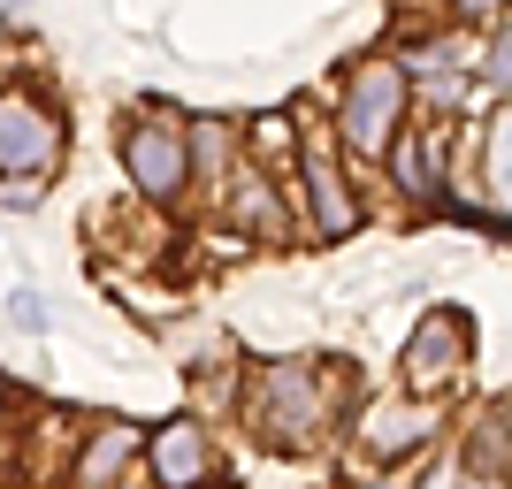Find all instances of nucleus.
Listing matches in <instances>:
<instances>
[{"label":"nucleus","instance_id":"9b49d317","mask_svg":"<svg viewBox=\"0 0 512 489\" xmlns=\"http://www.w3.org/2000/svg\"><path fill=\"white\" fill-rule=\"evenodd\" d=\"M497 428H505V405H490V413L474 421V467L490 459V482H505V436H497Z\"/></svg>","mask_w":512,"mask_h":489},{"label":"nucleus","instance_id":"ddd939ff","mask_svg":"<svg viewBox=\"0 0 512 489\" xmlns=\"http://www.w3.org/2000/svg\"><path fill=\"white\" fill-rule=\"evenodd\" d=\"M8 314H16V329H46V306H39L31 291H16V298H8Z\"/></svg>","mask_w":512,"mask_h":489},{"label":"nucleus","instance_id":"0eeeda50","mask_svg":"<svg viewBox=\"0 0 512 489\" xmlns=\"http://www.w3.org/2000/svg\"><path fill=\"white\" fill-rule=\"evenodd\" d=\"M428 428H436V413H428L421 398H383V405H367L360 444L375 451V459H406V451L428 444Z\"/></svg>","mask_w":512,"mask_h":489},{"label":"nucleus","instance_id":"2eb2a0df","mask_svg":"<svg viewBox=\"0 0 512 489\" xmlns=\"http://www.w3.org/2000/svg\"><path fill=\"white\" fill-rule=\"evenodd\" d=\"M436 489H505V482H436Z\"/></svg>","mask_w":512,"mask_h":489},{"label":"nucleus","instance_id":"4468645a","mask_svg":"<svg viewBox=\"0 0 512 489\" xmlns=\"http://www.w3.org/2000/svg\"><path fill=\"white\" fill-rule=\"evenodd\" d=\"M451 16H497V0H451Z\"/></svg>","mask_w":512,"mask_h":489},{"label":"nucleus","instance_id":"39448f33","mask_svg":"<svg viewBox=\"0 0 512 489\" xmlns=\"http://www.w3.org/2000/svg\"><path fill=\"white\" fill-rule=\"evenodd\" d=\"M467 314H428L421 329H413V344H406V383H413V398H428V390H444L459 367H467Z\"/></svg>","mask_w":512,"mask_h":489},{"label":"nucleus","instance_id":"f8f14e48","mask_svg":"<svg viewBox=\"0 0 512 489\" xmlns=\"http://www.w3.org/2000/svg\"><path fill=\"white\" fill-rule=\"evenodd\" d=\"M222 153H230V130H222V123H199V169H207L214 184H222Z\"/></svg>","mask_w":512,"mask_h":489},{"label":"nucleus","instance_id":"9d476101","mask_svg":"<svg viewBox=\"0 0 512 489\" xmlns=\"http://www.w3.org/2000/svg\"><path fill=\"white\" fill-rule=\"evenodd\" d=\"M383 153H398V184H406V192L428 207V199H436V153H428L421 138H390Z\"/></svg>","mask_w":512,"mask_h":489},{"label":"nucleus","instance_id":"f03ea898","mask_svg":"<svg viewBox=\"0 0 512 489\" xmlns=\"http://www.w3.org/2000/svg\"><path fill=\"white\" fill-rule=\"evenodd\" d=\"M62 161V115L31 92H0V169L8 176H39Z\"/></svg>","mask_w":512,"mask_h":489},{"label":"nucleus","instance_id":"7ed1b4c3","mask_svg":"<svg viewBox=\"0 0 512 489\" xmlns=\"http://www.w3.org/2000/svg\"><path fill=\"white\" fill-rule=\"evenodd\" d=\"M253 421L276 436V444H306L321 428V390H314V367L283 360L260 375V398H253Z\"/></svg>","mask_w":512,"mask_h":489},{"label":"nucleus","instance_id":"423d86ee","mask_svg":"<svg viewBox=\"0 0 512 489\" xmlns=\"http://www.w3.org/2000/svg\"><path fill=\"white\" fill-rule=\"evenodd\" d=\"M146 474L161 489H207L214 482V444H207V428L199 421H169V428H153V444H146Z\"/></svg>","mask_w":512,"mask_h":489},{"label":"nucleus","instance_id":"6e6552de","mask_svg":"<svg viewBox=\"0 0 512 489\" xmlns=\"http://www.w3.org/2000/svg\"><path fill=\"white\" fill-rule=\"evenodd\" d=\"M299 169H306V199H314V230L321 237H352L360 230V199L344 192V169L329 161V146H306Z\"/></svg>","mask_w":512,"mask_h":489},{"label":"nucleus","instance_id":"f257e3e1","mask_svg":"<svg viewBox=\"0 0 512 489\" xmlns=\"http://www.w3.org/2000/svg\"><path fill=\"white\" fill-rule=\"evenodd\" d=\"M406 123V69L398 62H360L352 69V85H344V146L375 161V153L398 138Z\"/></svg>","mask_w":512,"mask_h":489},{"label":"nucleus","instance_id":"1a4fd4ad","mask_svg":"<svg viewBox=\"0 0 512 489\" xmlns=\"http://www.w3.org/2000/svg\"><path fill=\"white\" fill-rule=\"evenodd\" d=\"M130 459H138V428H123V421L92 428L85 459H77V489H115V482H123V467H130Z\"/></svg>","mask_w":512,"mask_h":489},{"label":"nucleus","instance_id":"20e7f679","mask_svg":"<svg viewBox=\"0 0 512 489\" xmlns=\"http://www.w3.org/2000/svg\"><path fill=\"white\" fill-rule=\"evenodd\" d=\"M123 161H130V184L146 199H176L192 184V146H184V130H169V123H138L123 138Z\"/></svg>","mask_w":512,"mask_h":489}]
</instances>
